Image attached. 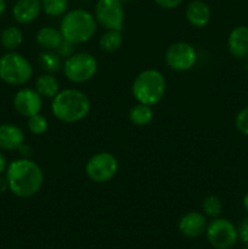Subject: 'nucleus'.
I'll use <instances>...</instances> for the list:
<instances>
[{"mask_svg": "<svg viewBox=\"0 0 248 249\" xmlns=\"http://www.w3.org/2000/svg\"><path fill=\"white\" fill-rule=\"evenodd\" d=\"M5 181L12 195L18 198H31L43 187L44 173L38 163L22 157L9 163Z\"/></svg>", "mask_w": 248, "mask_h": 249, "instance_id": "obj_1", "label": "nucleus"}, {"mask_svg": "<svg viewBox=\"0 0 248 249\" xmlns=\"http://www.w3.org/2000/svg\"><path fill=\"white\" fill-rule=\"evenodd\" d=\"M51 101V113L63 123H77L83 121L91 109V102L82 90L70 89L60 90Z\"/></svg>", "mask_w": 248, "mask_h": 249, "instance_id": "obj_2", "label": "nucleus"}, {"mask_svg": "<svg viewBox=\"0 0 248 249\" xmlns=\"http://www.w3.org/2000/svg\"><path fill=\"white\" fill-rule=\"evenodd\" d=\"M96 31L97 22L95 16L84 9L67 11L60 22V32L62 38L74 45H80L91 40Z\"/></svg>", "mask_w": 248, "mask_h": 249, "instance_id": "obj_3", "label": "nucleus"}, {"mask_svg": "<svg viewBox=\"0 0 248 249\" xmlns=\"http://www.w3.org/2000/svg\"><path fill=\"white\" fill-rule=\"evenodd\" d=\"M167 90L165 78L159 71L148 70L139 73L131 84V94L136 102L155 106L163 100Z\"/></svg>", "mask_w": 248, "mask_h": 249, "instance_id": "obj_4", "label": "nucleus"}, {"mask_svg": "<svg viewBox=\"0 0 248 249\" xmlns=\"http://www.w3.org/2000/svg\"><path fill=\"white\" fill-rule=\"evenodd\" d=\"M33 66L22 53L9 51L0 56V79L7 85L22 87L33 77Z\"/></svg>", "mask_w": 248, "mask_h": 249, "instance_id": "obj_5", "label": "nucleus"}, {"mask_svg": "<svg viewBox=\"0 0 248 249\" xmlns=\"http://www.w3.org/2000/svg\"><path fill=\"white\" fill-rule=\"evenodd\" d=\"M99 68L96 57L90 53H74L63 61L62 72L74 84L89 82L95 77Z\"/></svg>", "mask_w": 248, "mask_h": 249, "instance_id": "obj_6", "label": "nucleus"}, {"mask_svg": "<svg viewBox=\"0 0 248 249\" xmlns=\"http://www.w3.org/2000/svg\"><path fill=\"white\" fill-rule=\"evenodd\" d=\"M118 160L109 152H97L85 163V174L96 184H105L118 173Z\"/></svg>", "mask_w": 248, "mask_h": 249, "instance_id": "obj_7", "label": "nucleus"}, {"mask_svg": "<svg viewBox=\"0 0 248 249\" xmlns=\"http://www.w3.org/2000/svg\"><path fill=\"white\" fill-rule=\"evenodd\" d=\"M206 236L214 249H232L238 241L236 226L230 220L220 216L209 221Z\"/></svg>", "mask_w": 248, "mask_h": 249, "instance_id": "obj_8", "label": "nucleus"}, {"mask_svg": "<svg viewBox=\"0 0 248 249\" xmlns=\"http://www.w3.org/2000/svg\"><path fill=\"white\" fill-rule=\"evenodd\" d=\"M94 16L97 24L106 31H123L125 12L123 2L119 0H97Z\"/></svg>", "mask_w": 248, "mask_h": 249, "instance_id": "obj_9", "label": "nucleus"}, {"mask_svg": "<svg viewBox=\"0 0 248 249\" xmlns=\"http://www.w3.org/2000/svg\"><path fill=\"white\" fill-rule=\"evenodd\" d=\"M164 61L170 70L175 72H186L196 65V49L186 41L173 43L165 51Z\"/></svg>", "mask_w": 248, "mask_h": 249, "instance_id": "obj_10", "label": "nucleus"}, {"mask_svg": "<svg viewBox=\"0 0 248 249\" xmlns=\"http://www.w3.org/2000/svg\"><path fill=\"white\" fill-rule=\"evenodd\" d=\"M12 104L15 111L19 116L28 118L34 114L40 113L43 108V97L34 88H22L15 94Z\"/></svg>", "mask_w": 248, "mask_h": 249, "instance_id": "obj_11", "label": "nucleus"}, {"mask_svg": "<svg viewBox=\"0 0 248 249\" xmlns=\"http://www.w3.org/2000/svg\"><path fill=\"white\" fill-rule=\"evenodd\" d=\"M207 223L206 215L199 212H189L180 218L177 229L179 232L186 238H197L206 233Z\"/></svg>", "mask_w": 248, "mask_h": 249, "instance_id": "obj_12", "label": "nucleus"}, {"mask_svg": "<svg viewBox=\"0 0 248 249\" xmlns=\"http://www.w3.org/2000/svg\"><path fill=\"white\" fill-rule=\"evenodd\" d=\"M41 11V0H16L12 6V16L19 24L32 23Z\"/></svg>", "mask_w": 248, "mask_h": 249, "instance_id": "obj_13", "label": "nucleus"}, {"mask_svg": "<svg viewBox=\"0 0 248 249\" xmlns=\"http://www.w3.org/2000/svg\"><path fill=\"white\" fill-rule=\"evenodd\" d=\"M228 50L237 60L248 58V27L238 26L228 36Z\"/></svg>", "mask_w": 248, "mask_h": 249, "instance_id": "obj_14", "label": "nucleus"}, {"mask_svg": "<svg viewBox=\"0 0 248 249\" xmlns=\"http://www.w3.org/2000/svg\"><path fill=\"white\" fill-rule=\"evenodd\" d=\"M185 17L192 27L203 28L211 22L212 10L203 0H192L185 9Z\"/></svg>", "mask_w": 248, "mask_h": 249, "instance_id": "obj_15", "label": "nucleus"}, {"mask_svg": "<svg viewBox=\"0 0 248 249\" xmlns=\"http://www.w3.org/2000/svg\"><path fill=\"white\" fill-rule=\"evenodd\" d=\"M23 130L19 126L11 123L0 124V150L1 151H18L24 143Z\"/></svg>", "mask_w": 248, "mask_h": 249, "instance_id": "obj_16", "label": "nucleus"}, {"mask_svg": "<svg viewBox=\"0 0 248 249\" xmlns=\"http://www.w3.org/2000/svg\"><path fill=\"white\" fill-rule=\"evenodd\" d=\"M62 40L63 38L60 29L55 28V27H43L36 32L35 41L43 50L56 51Z\"/></svg>", "mask_w": 248, "mask_h": 249, "instance_id": "obj_17", "label": "nucleus"}, {"mask_svg": "<svg viewBox=\"0 0 248 249\" xmlns=\"http://www.w3.org/2000/svg\"><path fill=\"white\" fill-rule=\"evenodd\" d=\"M34 89L39 92L41 97L53 99L60 91V83L55 74L43 73L36 77L35 82H34Z\"/></svg>", "mask_w": 248, "mask_h": 249, "instance_id": "obj_18", "label": "nucleus"}, {"mask_svg": "<svg viewBox=\"0 0 248 249\" xmlns=\"http://www.w3.org/2000/svg\"><path fill=\"white\" fill-rule=\"evenodd\" d=\"M38 65L44 73L56 74L62 71L63 61L56 51L43 50L38 56Z\"/></svg>", "mask_w": 248, "mask_h": 249, "instance_id": "obj_19", "label": "nucleus"}, {"mask_svg": "<svg viewBox=\"0 0 248 249\" xmlns=\"http://www.w3.org/2000/svg\"><path fill=\"white\" fill-rule=\"evenodd\" d=\"M129 121L136 126H146L153 121L152 106L143 104H136L129 109Z\"/></svg>", "mask_w": 248, "mask_h": 249, "instance_id": "obj_20", "label": "nucleus"}, {"mask_svg": "<svg viewBox=\"0 0 248 249\" xmlns=\"http://www.w3.org/2000/svg\"><path fill=\"white\" fill-rule=\"evenodd\" d=\"M123 31H114V29H108L105 32L99 39V48L101 51L107 53H116L119 50L123 44Z\"/></svg>", "mask_w": 248, "mask_h": 249, "instance_id": "obj_21", "label": "nucleus"}, {"mask_svg": "<svg viewBox=\"0 0 248 249\" xmlns=\"http://www.w3.org/2000/svg\"><path fill=\"white\" fill-rule=\"evenodd\" d=\"M0 43L7 51H15L23 43V33L16 26L6 27L0 34Z\"/></svg>", "mask_w": 248, "mask_h": 249, "instance_id": "obj_22", "label": "nucleus"}, {"mask_svg": "<svg viewBox=\"0 0 248 249\" xmlns=\"http://www.w3.org/2000/svg\"><path fill=\"white\" fill-rule=\"evenodd\" d=\"M68 0H41V10L50 17H60L67 12Z\"/></svg>", "mask_w": 248, "mask_h": 249, "instance_id": "obj_23", "label": "nucleus"}, {"mask_svg": "<svg viewBox=\"0 0 248 249\" xmlns=\"http://www.w3.org/2000/svg\"><path fill=\"white\" fill-rule=\"evenodd\" d=\"M202 211L206 216L211 219L219 218L223 213V203H221V199L219 197L211 195V196H207L206 198L202 202Z\"/></svg>", "mask_w": 248, "mask_h": 249, "instance_id": "obj_24", "label": "nucleus"}, {"mask_svg": "<svg viewBox=\"0 0 248 249\" xmlns=\"http://www.w3.org/2000/svg\"><path fill=\"white\" fill-rule=\"evenodd\" d=\"M27 129H28V131L32 135H44L49 129V122L45 116L36 113L27 118Z\"/></svg>", "mask_w": 248, "mask_h": 249, "instance_id": "obj_25", "label": "nucleus"}, {"mask_svg": "<svg viewBox=\"0 0 248 249\" xmlns=\"http://www.w3.org/2000/svg\"><path fill=\"white\" fill-rule=\"evenodd\" d=\"M235 125L236 129L243 134L245 136H248V106L243 107L235 118Z\"/></svg>", "mask_w": 248, "mask_h": 249, "instance_id": "obj_26", "label": "nucleus"}, {"mask_svg": "<svg viewBox=\"0 0 248 249\" xmlns=\"http://www.w3.org/2000/svg\"><path fill=\"white\" fill-rule=\"evenodd\" d=\"M56 53L61 56V58H65L66 60V58H68L70 56H72L73 53H75V45L63 39L62 43L60 44V46L56 49Z\"/></svg>", "mask_w": 248, "mask_h": 249, "instance_id": "obj_27", "label": "nucleus"}, {"mask_svg": "<svg viewBox=\"0 0 248 249\" xmlns=\"http://www.w3.org/2000/svg\"><path fill=\"white\" fill-rule=\"evenodd\" d=\"M236 229H237L238 240H240L242 243H247L248 242V218H243Z\"/></svg>", "mask_w": 248, "mask_h": 249, "instance_id": "obj_28", "label": "nucleus"}, {"mask_svg": "<svg viewBox=\"0 0 248 249\" xmlns=\"http://www.w3.org/2000/svg\"><path fill=\"white\" fill-rule=\"evenodd\" d=\"M182 1H184V0H155V2L158 6L165 10L175 9V7L179 6Z\"/></svg>", "mask_w": 248, "mask_h": 249, "instance_id": "obj_29", "label": "nucleus"}, {"mask_svg": "<svg viewBox=\"0 0 248 249\" xmlns=\"http://www.w3.org/2000/svg\"><path fill=\"white\" fill-rule=\"evenodd\" d=\"M7 160H6V157L4 156V153L0 151V174H2V173L6 172L7 169Z\"/></svg>", "mask_w": 248, "mask_h": 249, "instance_id": "obj_30", "label": "nucleus"}, {"mask_svg": "<svg viewBox=\"0 0 248 249\" xmlns=\"http://www.w3.org/2000/svg\"><path fill=\"white\" fill-rule=\"evenodd\" d=\"M18 151L21 152V155L23 156L24 158H29V156H31V153H32L31 147H29L28 145H26V143H23V145L18 148Z\"/></svg>", "mask_w": 248, "mask_h": 249, "instance_id": "obj_31", "label": "nucleus"}, {"mask_svg": "<svg viewBox=\"0 0 248 249\" xmlns=\"http://www.w3.org/2000/svg\"><path fill=\"white\" fill-rule=\"evenodd\" d=\"M5 10H6V1L5 0H0V17L4 14Z\"/></svg>", "mask_w": 248, "mask_h": 249, "instance_id": "obj_32", "label": "nucleus"}, {"mask_svg": "<svg viewBox=\"0 0 248 249\" xmlns=\"http://www.w3.org/2000/svg\"><path fill=\"white\" fill-rule=\"evenodd\" d=\"M242 203H243V207H245L246 211L248 212V192H247V194L245 195V196H243V201H242Z\"/></svg>", "mask_w": 248, "mask_h": 249, "instance_id": "obj_33", "label": "nucleus"}, {"mask_svg": "<svg viewBox=\"0 0 248 249\" xmlns=\"http://www.w3.org/2000/svg\"><path fill=\"white\" fill-rule=\"evenodd\" d=\"M243 245H245V246H243L242 249H248V242L247 243H243Z\"/></svg>", "mask_w": 248, "mask_h": 249, "instance_id": "obj_34", "label": "nucleus"}, {"mask_svg": "<svg viewBox=\"0 0 248 249\" xmlns=\"http://www.w3.org/2000/svg\"><path fill=\"white\" fill-rule=\"evenodd\" d=\"M246 61H247V62H246V70L248 71V58H246Z\"/></svg>", "mask_w": 248, "mask_h": 249, "instance_id": "obj_35", "label": "nucleus"}, {"mask_svg": "<svg viewBox=\"0 0 248 249\" xmlns=\"http://www.w3.org/2000/svg\"><path fill=\"white\" fill-rule=\"evenodd\" d=\"M119 1H121V2H123V4H124V2H125V1H128V0H119Z\"/></svg>", "mask_w": 248, "mask_h": 249, "instance_id": "obj_36", "label": "nucleus"}]
</instances>
